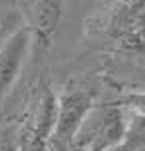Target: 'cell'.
<instances>
[{
    "mask_svg": "<svg viewBox=\"0 0 145 151\" xmlns=\"http://www.w3.org/2000/svg\"><path fill=\"white\" fill-rule=\"evenodd\" d=\"M88 30H95L121 52L145 56V0H115Z\"/></svg>",
    "mask_w": 145,
    "mask_h": 151,
    "instance_id": "obj_1",
    "label": "cell"
},
{
    "mask_svg": "<svg viewBox=\"0 0 145 151\" xmlns=\"http://www.w3.org/2000/svg\"><path fill=\"white\" fill-rule=\"evenodd\" d=\"M125 123V107L117 101L93 106L78 129L72 147H80V151H107L121 139Z\"/></svg>",
    "mask_w": 145,
    "mask_h": 151,
    "instance_id": "obj_2",
    "label": "cell"
},
{
    "mask_svg": "<svg viewBox=\"0 0 145 151\" xmlns=\"http://www.w3.org/2000/svg\"><path fill=\"white\" fill-rule=\"evenodd\" d=\"M93 106L95 96L88 90L70 88L56 98V119L50 133V147L54 151H68L74 145L78 129Z\"/></svg>",
    "mask_w": 145,
    "mask_h": 151,
    "instance_id": "obj_3",
    "label": "cell"
},
{
    "mask_svg": "<svg viewBox=\"0 0 145 151\" xmlns=\"http://www.w3.org/2000/svg\"><path fill=\"white\" fill-rule=\"evenodd\" d=\"M54 119H56V96L52 93L48 83H40L38 93L32 101L30 113L20 133L18 151H54L50 147Z\"/></svg>",
    "mask_w": 145,
    "mask_h": 151,
    "instance_id": "obj_4",
    "label": "cell"
},
{
    "mask_svg": "<svg viewBox=\"0 0 145 151\" xmlns=\"http://www.w3.org/2000/svg\"><path fill=\"white\" fill-rule=\"evenodd\" d=\"M30 46H32L30 28L26 24H22L18 30L12 32L4 40V44L0 48V106L22 72L26 56L30 52Z\"/></svg>",
    "mask_w": 145,
    "mask_h": 151,
    "instance_id": "obj_5",
    "label": "cell"
},
{
    "mask_svg": "<svg viewBox=\"0 0 145 151\" xmlns=\"http://www.w3.org/2000/svg\"><path fill=\"white\" fill-rule=\"evenodd\" d=\"M64 6H66V0H34L32 2L28 20H24V24L30 28L32 44H38L42 48L50 44L52 34L60 26Z\"/></svg>",
    "mask_w": 145,
    "mask_h": 151,
    "instance_id": "obj_6",
    "label": "cell"
},
{
    "mask_svg": "<svg viewBox=\"0 0 145 151\" xmlns=\"http://www.w3.org/2000/svg\"><path fill=\"white\" fill-rule=\"evenodd\" d=\"M107 151H145V115L131 113L121 139Z\"/></svg>",
    "mask_w": 145,
    "mask_h": 151,
    "instance_id": "obj_7",
    "label": "cell"
},
{
    "mask_svg": "<svg viewBox=\"0 0 145 151\" xmlns=\"http://www.w3.org/2000/svg\"><path fill=\"white\" fill-rule=\"evenodd\" d=\"M24 24V16L8 10V12H0V42H4L12 32H16Z\"/></svg>",
    "mask_w": 145,
    "mask_h": 151,
    "instance_id": "obj_8",
    "label": "cell"
},
{
    "mask_svg": "<svg viewBox=\"0 0 145 151\" xmlns=\"http://www.w3.org/2000/svg\"><path fill=\"white\" fill-rule=\"evenodd\" d=\"M119 106L125 109H131L135 113H143L145 115V90H129L123 93V98L117 101Z\"/></svg>",
    "mask_w": 145,
    "mask_h": 151,
    "instance_id": "obj_9",
    "label": "cell"
}]
</instances>
